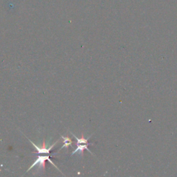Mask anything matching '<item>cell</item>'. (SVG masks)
Here are the masks:
<instances>
[{
  "mask_svg": "<svg viewBox=\"0 0 177 177\" xmlns=\"http://www.w3.org/2000/svg\"><path fill=\"white\" fill-rule=\"evenodd\" d=\"M48 161L49 162H50L53 165V166H54V168H56V169H58V170L60 172V170H59V169L58 168V167H57L56 166V165H55L54 163H53V161L51 160L50 157H49V155H46V156H39L38 157H37V160L35 161V162L33 163V164H32V166H31L30 167V168H29L28 169L27 172H29V171L31 169H32L33 168V167H35V166H37V165H38L39 168H45V161Z\"/></svg>",
  "mask_w": 177,
  "mask_h": 177,
  "instance_id": "1",
  "label": "cell"
},
{
  "mask_svg": "<svg viewBox=\"0 0 177 177\" xmlns=\"http://www.w3.org/2000/svg\"><path fill=\"white\" fill-rule=\"evenodd\" d=\"M28 140H29V141H30V142L31 143V144L33 145V147H35V149H36L37 150V152H35V154H49V153H50V151L52 149V148L53 147H54L55 145H56L57 143H58V141H56V143H54V144H53L50 147H49V148H46V145H45V142L44 141V142H43V145H42V147H38L35 144V143H33L32 141H31L30 139L29 138H28Z\"/></svg>",
  "mask_w": 177,
  "mask_h": 177,
  "instance_id": "2",
  "label": "cell"
},
{
  "mask_svg": "<svg viewBox=\"0 0 177 177\" xmlns=\"http://www.w3.org/2000/svg\"><path fill=\"white\" fill-rule=\"evenodd\" d=\"M76 145H77V148H76L74 151H73L72 154H71V156H72V155H74V154H76V153H77V152H79L80 154L82 155V156H83L84 150H87L88 151H89L91 154H93V153H92L91 151H90L88 148V145H93L92 143H86V144H83V143H81V144H76Z\"/></svg>",
  "mask_w": 177,
  "mask_h": 177,
  "instance_id": "3",
  "label": "cell"
},
{
  "mask_svg": "<svg viewBox=\"0 0 177 177\" xmlns=\"http://www.w3.org/2000/svg\"><path fill=\"white\" fill-rule=\"evenodd\" d=\"M62 138H63V140H64V145H62V147H61L60 149H63L64 147H66V149H68V147L69 146H72L73 141L69 137V136L64 137V136H62Z\"/></svg>",
  "mask_w": 177,
  "mask_h": 177,
  "instance_id": "4",
  "label": "cell"
}]
</instances>
